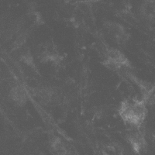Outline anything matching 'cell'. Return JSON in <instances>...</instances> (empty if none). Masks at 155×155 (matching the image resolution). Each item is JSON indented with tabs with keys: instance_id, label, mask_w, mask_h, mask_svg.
Returning <instances> with one entry per match:
<instances>
[{
	"instance_id": "obj_1",
	"label": "cell",
	"mask_w": 155,
	"mask_h": 155,
	"mask_svg": "<svg viewBox=\"0 0 155 155\" xmlns=\"http://www.w3.org/2000/svg\"><path fill=\"white\" fill-rule=\"evenodd\" d=\"M117 112L129 129H141L147 115L146 104L141 99L136 98H128L121 101Z\"/></svg>"
},
{
	"instance_id": "obj_2",
	"label": "cell",
	"mask_w": 155,
	"mask_h": 155,
	"mask_svg": "<svg viewBox=\"0 0 155 155\" xmlns=\"http://www.w3.org/2000/svg\"><path fill=\"white\" fill-rule=\"evenodd\" d=\"M102 65L112 71H120L132 68V63L128 57L123 53L119 48L106 47L103 51Z\"/></svg>"
},
{
	"instance_id": "obj_3",
	"label": "cell",
	"mask_w": 155,
	"mask_h": 155,
	"mask_svg": "<svg viewBox=\"0 0 155 155\" xmlns=\"http://www.w3.org/2000/svg\"><path fill=\"white\" fill-rule=\"evenodd\" d=\"M37 58L43 64L59 67L64 60V57L54 42L46 41L39 44L37 50Z\"/></svg>"
},
{
	"instance_id": "obj_4",
	"label": "cell",
	"mask_w": 155,
	"mask_h": 155,
	"mask_svg": "<svg viewBox=\"0 0 155 155\" xmlns=\"http://www.w3.org/2000/svg\"><path fill=\"white\" fill-rule=\"evenodd\" d=\"M102 27L109 38L118 46H126L130 40V33L121 23L113 20H106L102 24Z\"/></svg>"
},
{
	"instance_id": "obj_5",
	"label": "cell",
	"mask_w": 155,
	"mask_h": 155,
	"mask_svg": "<svg viewBox=\"0 0 155 155\" xmlns=\"http://www.w3.org/2000/svg\"><path fill=\"white\" fill-rule=\"evenodd\" d=\"M30 95L38 102L44 106H53L58 103L60 99V93L54 87L48 85L33 87L29 90Z\"/></svg>"
},
{
	"instance_id": "obj_6",
	"label": "cell",
	"mask_w": 155,
	"mask_h": 155,
	"mask_svg": "<svg viewBox=\"0 0 155 155\" xmlns=\"http://www.w3.org/2000/svg\"><path fill=\"white\" fill-rule=\"evenodd\" d=\"M48 149L52 155H78L73 145L55 134H52L48 138Z\"/></svg>"
},
{
	"instance_id": "obj_7",
	"label": "cell",
	"mask_w": 155,
	"mask_h": 155,
	"mask_svg": "<svg viewBox=\"0 0 155 155\" xmlns=\"http://www.w3.org/2000/svg\"><path fill=\"white\" fill-rule=\"evenodd\" d=\"M127 144L134 153L141 155L147 147L145 135L141 129H129L125 134Z\"/></svg>"
},
{
	"instance_id": "obj_8",
	"label": "cell",
	"mask_w": 155,
	"mask_h": 155,
	"mask_svg": "<svg viewBox=\"0 0 155 155\" xmlns=\"http://www.w3.org/2000/svg\"><path fill=\"white\" fill-rule=\"evenodd\" d=\"M127 76L135 84L141 93V100L146 106H151L155 104V85L150 83L141 80L138 77L130 72H127Z\"/></svg>"
},
{
	"instance_id": "obj_9",
	"label": "cell",
	"mask_w": 155,
	"mask_h": 155,
	"mask_svg": "<svg viewBox=\"0 0 155 155\" xmlns=\"http://www.w3.org/2000/svg\"><path fill=\"white\" fill-rule=\"evenodd\" d=\"M9 99L15 106L23 107L26 106L29 100L28 92L23 85L16 84L9 90Z\"/></svg>"
},
{
	"instance_id": "obj_10",
	"label": "cell",
	"mask_w": 155,
	"mask_h": 155,
	"mask_svg": "<svg viewBox=\"0 0 155 155\" xmlns=\"http://www.w3.org/2000/svg\"><path fill=\"white\" fill-rule=\"evenodd\" d=\"M99 155H133V153L118 142H109L102 145Z\"/></svg>"
},
{
	"instance_id": "obj_11",
	"label": "cell",
	"mask_w": 155,
	"mask_h": 155,
	"mask_svg": "<svg viewBox=\"0 0 155 155\" xmlns=\"http://www.w3.org/2000/svg\"><path fill=\"white\" fill-rule=\"evenodd\" d=\"M140 15L147 21L155 22V2L144 0L140 6Z\"/></svg>"
},
{
	"instance_id": "obj_12",
	"label": "cell",
	"mask_w": 155,
	"mask_h": 155,
	"mask_svg": "<svg viewBox=\"0 0 155 155\" xmlns=\"http://www.w3.org/2000/svg\"><path fill=\"white\" fill-rule=\"evenodd\" d=\"M21 61L23 63L26 64L27 66L34 69V70L37 69V66H36L35 62H34V56H33V54H32V53L30 51H25L24 53L22 54Z\"/></svg>"
}]
</instances>
